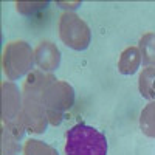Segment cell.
Here are the masks:
<instances>
[{"mask_svg":"<svg viewBox=\"0 0 155 155\" xmlns=\"http://www.w3.org/2000/svg\"><path fill=\"white\" fill-rule=\"evenodd\" d=\"M56 78L45 71L34 70L28 73L22 88V110L17 121L27 132L42 134L47 127V113L42 102L44 88Z\"/></svg>","mask_w":155,"mask_h":155,"instance_id":"6da1fadb","label":"cell"},{"mask_svg":"<svg viewBox=\"0 0 155 155\" xmlns=\"http://www.w3.org/2000/svg\"><path fill=\"white\" fill-rule=\"evenodd\" d=\"M65 155H107V140L87 124H76L67 132Z\"/></svg>","mask_w":155,"mask_h":155,"instance_id":"7a4b0ae2","label":"cell"},{"mask_svg":"<svg viewBox=\"0 0 155 155\" xmlns=\"http://www.w3.org/2000/svg\"><path fill=\"white\" fill-rule=\"evenodd\" d=\"M74 101V90L65 81L53 79L42 93V102L45 107L47 120L50 124L59 126L62 123L64 113H65Z\"/></svg>","mask_w":155,"mask_h":155,"instance_id":"3957f363","label":"cell"},{"mask_svg":"<svg viewBox=\"0 0 155 155\" xmlns=\"http://www.w3.org/2000/svg\"><path fill=\"white\" fill-rule=\"evenodd\" d=\"M34 59V51L25 41L9 42L3 50L2 65L8 79L16 81L23 74L31 73Z\"/></svg>","mask_w":155,"mask_h":155,"instance_id":"277c9868","label":"cell"},{"mask_svg":"<svg viewBox=\"0 0 155 155\" xmlns=\"http://www.w3.org/2000/svg\"><path fill=\"white\" fill-rule=\"evenodd\" d=\"M59 37L67 47L82 51L92 41L88 25L74 12H64L59 19Z\"/></svg>","mask_w":155,"mask_h":155,"instance_id":"5b68a950","label":"cell"},{"mask_svg":"<svg viewBox=\"0 0 155 155\" xmlns=\"http://www.w3.org/2000/svg\"><path fill=\"white\" fill-rule=\"evenodd\" d=\"M22 110V98L16 84H2V121L3 124L16 123Z\"/></svg>","mask_w":155,"mask_h":155,"instance_id":"8992f818","label":"cell"},{"mask_svg":"<svg viewBox=\"0 0 155 155\" xmlns=\"http://www.w3.org/2000/svg\"><path fill=\"white\" fill-rule=\"evenodd\" d=\"M34 59L42 71H53L61 64V51L50 41H44L34 50Z\"/></svg>","mask_w":155,"mask_h":155,"instance_id":"52a82bcc","label":"cell"},{"mask_svg":"<svg viewBox=\"0 0 155 155\" xmlns=\"http://www.w3.org/2000/svg\"><path fill=\"white\" fill-rule=\"evenodd\" d=\"M25 129L20 126L19 121L3 124L2 129V152L3 155H14L19 150V141L23 137Z\"/></svg>","mask_w":155,"mask_h":155,"instance_id":"ba28073f","label":"cell"},{"mask_svg":"<svg viewBox=\"0 0 155 155\" xmlns=\"http://www.w3.org/2000/svg\"><path fill=\"white\" fill-rule=\"evenodd\" d=\"M140 62H141V53H140V48L137 47H127L118 61V70L123 74H134L138 67H140Z\"/></svg>","mask_w":155,"mask_h":155,"instance_id":"9c48e42d","label":"cell"},{"mask_svg":"<svg viewBox=\"0 0 155 155\" xmlns=\"http://www.w3.org/2000/svg\"><path fill=\"white\" fill-rule=\"evenodd\" d=\"M140 93L146 99H155V67H146L138 78Z\"/></svg>","mask_w":155,"mask_h":155,"instance_id":"30bf717a","label":"cell"},{"mask_svg":"<svg viewBox=\"0 0 155 155\" xmlns=\"http://www.w3.org/2000/svg\"><path fill=\"white\" fill-rule=\"evenodd\" d=\"M140 129L146 137L155 138V101H150L149 104L141 110Z\"/></svg>","mask_w":155,"mask_h":155,"instance_id":"8fae6325","label":"cell"},{"mask_svg":"<svg viewBox=\"0 0 155 155\" xmlns=\"http://www.w3.org/2000/svg\"><path fill=\"white\" fill-rule=\"evenodd\" d=\"M140 53L144 64L155 67V33H146L140 39Z\"/></svg>","mask_w":155,"mask_h":155,"instance_id":"7c38bea8","label":"cell"},{"mask_svg":"<svg viewBox=\"0 0 155 155\" xmlns=\"http://www.w3.org/2000/svg\"><path fill=\"white\" fill-rule=\"evenodd\" d=\"M23 153L25 155H59L58 150L50 146L44 141H39V140H33L30 138L23 146Z\"/></svg>","mask_w":155,"mask_h":155,"instance_id":"4fadbf2b","label":"cell"},{"mask_svg":"<svg viewBox=\"0 0 155 155\" xmlns=\"http://www.w3.org/2000/svg\"><path fill=\"white\" fill-rule=\"evenodd\" d=\"M47 3H17V11H20L22 14H30L37 9L45 8Z\"/></svg>","mask_w":155,"mask_h":155,"instance_id":"5bb4252c","label":"cell"}]
</instances>
